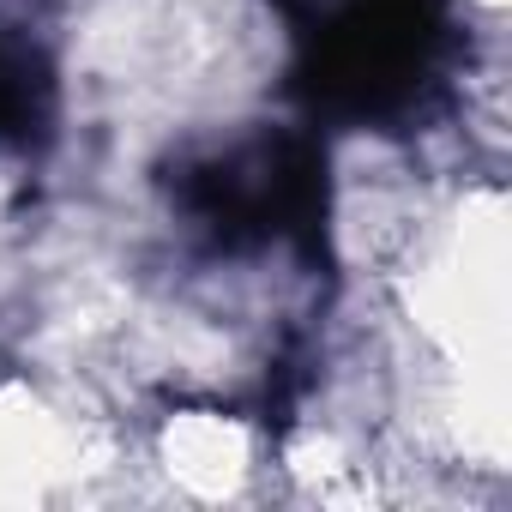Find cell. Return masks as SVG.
Masks as SVG:
<instances>
[{"instance_id": "cell-1", "label": "cell", "mask_w": 512, "mask_h": 512, "mask_svg": "<svg viewBox=\"0 0 512 512\" xmlns=\"http://www.w3.org/2000/svg\"><path fill=\"white\" fill-rule=\"evenodd\" d=\"M139 464L151 494L175 500H253L272 476V440L223 404H175L139 434Z\"/></svg>"}]
</instances>
